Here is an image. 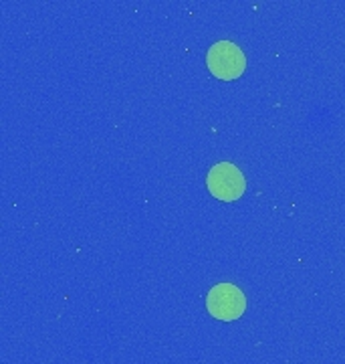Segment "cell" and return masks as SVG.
Listing matches in <instances>:
<instances>
[{"instance_id":"cell-1","label":"cell","mask_w":345,"mask_h":364,"mask_svg":"<svg viewBox=\"0 0 345 364\" xmlns=\"http://www.w3.org/2000/svg\"><path fill=\"white\" fill-rule=\"evenodd\" d=\"M206 65L210 73L222 81H234L246 69V57L243 49L232 41H217L206 53Z\"/></svg>"},{"instance_id":"cell-3","label":"cell","mask_w":345,"mask_h":364,"mask_svg":"<svg viewBox=\"0 0 345 364\" xmlns=\"http://www.w3.org/2000/svg\"><path fill=\"white\" fill-rule=\"evenodd\" d=\"M206 310L220 322H234L246 310V298L234 284H217L206 296Z\"/></svg>"},{"instance_id":"cell-2","label":"cell","mask_w":345,"mask_h":364,"mask_svg":"<svg viewBox=\"0 0 345 364\" xmlns=\"http://www.w3.org/2000/svg\"><path fill=\"white\" fill-rule=\"evenodd\" d=\"M206 186L210 195L222 203H234L244 195L246 191V181L243 172L236 168L232 162H218L208 170L206 176Z\"/></svg>"}]
</instances>
